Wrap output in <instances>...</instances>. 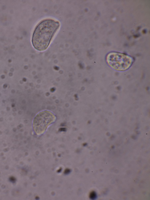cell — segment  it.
I'll return each mask as SVG.
<instances>
[{
  "label": "cell",
  "mask_w": 150,
  "mask_h": 200,
  "mask_svg": "<svg viewBox=\"0 0 150 200\" xmlns=\"http://www.w3.org/2000/svg\"><path fill=\"white\" fill-rule=\"evenodd\" d=\"M70 172V170L68 169H66L64 172V173L66 174L69 173Z\"/></svg>",
  "instance_id": "cell-4"
},
{
  "label": "cell",
  "mask_w": 150,
  "mask_h": 200,
  "mask_svg": "<svg viewBox=\"0 0 150 200\" xmlns=\"http://www.w3.org/2000/svg\"><path fill=\"white\" fill-rule=\"evenodd\" d=\"M60 26L59 22L51 19L42 21L35 29L32 43L35 48L39 51L46 50Z\"/></svg>",
  "instance_id": "cell-1"
},
{
  "label": "cell",
  "mask_w": 150,
  "mask_h": 200,
  "mask_svg": "<svg viewBox=\"0 0 150 200\" xmlns=\"http://www.w3.org/2000/svg\"><path fill=\"white\" fill-rule=\"evenodd\" d=\"M108 65L113 68L119 71L128 69L131 65L133 59L126 55L117 52L109 53L106 57Z\"/></svg>",
  "instance_id": "cell-2"
},
{
  "label": "cell",
  "mask_w": 150,
  "mask_h": 200,
  "mask_svg": "<svg viewBox=\"0 0 150 200\" xmlns=\"http://www.w3.org/2000/svg\"><path fill=\"white\" fill-rule=\"evenodd\" d=\"M55 119L54 115L50 111H45L40 112L34 121L33 127L35 131L38 134L42 133Z\"/></svg>",
  "instance_id": "cell-3"
}]
</instances>
